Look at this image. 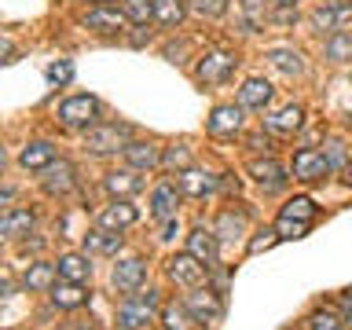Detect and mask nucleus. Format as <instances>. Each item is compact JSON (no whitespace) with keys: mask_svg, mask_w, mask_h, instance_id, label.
Instances as JSON below:
<instances>
[{"mask_svg":"<svg viewBox=\"0 0 352 330\" xmlns=\"http://www.w3.org/2000/svg\"><path fill=\"white\" fill-rule=\"evenodd\" d=\"M195 11H198V15H224V0H195V4H191Z\"/></svg>","mask_w":352,"mask_h":330,"instance_id":"a19ab883","label":"nucleus"},{"mask_svg":"<svg viewBox=\"0 0 352 330\" xmlns=\"http://www.w3.org/2000/svg\"><path fill=\"white\" fill-rule=\"evenodd\" d=\"M162 165L165 169H191V151H187V143H176L162 154Z\"/></svg>","mask_w":352,"mask_h":330,"instance_id":"f704fd0d","label":"nucleus"},{"mask_svg":"<svg viewBox=\"0 0 352 330\" xmlns=\"http://www.w3.org/2000/svg\"><path fill=\"white\" fill-rule=\"evenodd\" d=\"M125 15H129V22H136V26H147L154 19V0H125Z\"/></svg>","mask_w":352,"mask_h":330,"instance_id":"72a5a7b5","label":"nucleus"},{"mask_svg":"<svg viewBox=\"0 0 352 330\" xmlns=\"http://www.w3.org/2000/svg\"><path fill=\"white\" fill-rule=\"evenodd\" d=\"M96 114H99V99L92 96H74L59 107V121L66 129H88L96 121Z\"/></svg>","mask_w":352,"mask_h":330,"instance_id":"20e7f679","label":"nucleus"},{"mask_svg":"<svg viewBox=\"0 0 352 330\" xmlns=\"http://www.w3.org/2000/svg\"><path fill=\"white\" fill-rule=\"evenodd\" d=\"M103 187L114 198H129V195L143 191V176H140V169H118V173H107Z\"/></svg>","mask_w":352,"mask_h":330,"instance_id":"2eb2a0df","label":"nucleus"},{"mask_svg":"<svg viewBox=\"0 0 352 330\" xmlns=\"http://www.w3.org/2000/svg\"><path fill=\"white\" fill-rule=\"evenodd\" d=\"M118 250H121V231L99 228V231H88L85 235V253H103V257H110Z\"/></svg>","mask_w":352,"mask_h":330,"instance_id":"5701e85b","label":"nucleus"},{"mask_svg":"<svg viewBox=\"0 0 352 330\" xmlns=\"http://www.w3.org/2000/svg\"><path fill=\"white\" fill-rule=\"evenodd\" d=\"M125 158H129L132 169H154V165L162 162V151L154 147V143H129Z\"/></svg>","mask_w":352,"mask_h":330,"instance_id":"cd10ccee","label":"nucleus"},{"mask_svg":"<svg viewBox=\"0 0 352 330\" xmlns=\"http://www.w3.org/2000/svg\"><path fill=\"white\" fill-rule=\"evenodd\" d=\"M136 220H140L136 206H129L125 198H121V202L107 206L103 213H99V228H107V231H121V228H132Z\"/></svg>","mask_w":352,"mask_h":330,"instance_id":"dca6fc26","label":"nucleus"},{"mask_svg":"<svg viewBox=\"0 0 352 330\" xmlns=\"http://www.w3.org/2000/svg\"><path fill=\"white\" fill-rule=\"evenodd\" d=\"M55 279H59V268H55V264H44V261L30 264V268H26V275H22V283H26V290H52V286H55Z\"/></svg>","mask_w":352,"mask_h":330,"instance_id":"b1692460","label":"nucleus"},{"mask_svg":"<svg viewBox=\"0 0 352 330\" xmlns=\"http://www.w3.org/2000/svg\"><path fill=\"white\" fill-rule=\"evenodd\" d=\"M125 22H129L125 11L107 8V4H96V8L85 15V26L96 30V33H118V30H125Z\"/></svg>","mask_w":352,"mask_h":330,"instance_id":"9d476101","label":"nucleus"},{"mask_svg":"<svg viewBox=\"0 0 352 330\" xmlns=\"http://www.w3.org/2000/svg\"><path fill=\"white\" fill-rule=\"evenodd\" d=\"M279 220H301V224H312L316 220V202L312 198H290V202L283 206V213H279Z\"/></svg>","mask_w":352,"mask_h":330,"instance_id":"c756f323","label":"nucleus"},{"mask_svg":"<svg viewBox=\"0 0 352 330\" xmlns=\"http://www.w3.org/2000/svg\"><path fill=\"white\" fill-rule=\"evenodd\" d=\"M184 305L191 308V316H195L202 327H209V323H220V316H224V305H220V294L206 290V286H195V290L187 294V301H184Z\"/></svg>","mask_w":352,"mask_h":330,"instance_id":"39448f33","label":"nucleus"},{"mask_svg":"<svg viewBox=\"0 0 352 330\" xmlns=\"http://www.w3.org/2000/svg\"><path fill=\"white\" fill-rule=\"evenodd\" d=\"M279 4H297V0H279Z\"/></svg>","mask_w":352,"mask_h":330,"instance_id":"49530a36","label":"nucleus"},{"mask_svg":"<svg viewBox=\"0 0 352 330\" xmlns=\"http://www.w3.org/2000/svg\"><path fill=\"white\" fill-rule=\"evenodd\" d=\"M242 15H246L250 30H264V22L272 19V4L268 0H242Z\"/></svg>","mask_w":352,"mask_h":330,"instance_id":"2f4dec72","label":"nucleus"},{"mask_svg":"<svg viewBox=\"0 0 352 330\" xmlns=\"http://www.w3.org/2000/svg\"><path fill=\"white\" fill-rule=\"evenodd\" d=\"M206 129L213 132V136H235V132L242 129V107H235V103L213 107V114H209Z\"/></svg>","mask_w":352,"mask_h":330,"instance_id":"9b49d317","label":"nucleus"},{"mask_svg":"<svg viewBox=\"0 0 352 330\" xmlns=\"http://www.w3.org/2000/svg\"><path fill=\"white\" fill-rule=\"evenodd\" d=\"M162 323H165V330H195L198 319L191 316V308H187V305L169 301V305L162 308Z\"/></svg>","mask_w":352,"mask_h":330,"instance_id":"bb28decb","label":"nucleus"},{"mask_svg":"<svg viewBox=\"0 0 352 330\" xmlns=\"http://www.w3.org/2000/svg\"><path fill=\"white\" fill-rule=\"evenodd\" d=\"M345 180H349V187H352V162L345 165Z\"/></svg>","mask_w":352,"mask_h":330,"instance_id":"a18cd8bd","label":"nucleus"},{"mask_svg":"<svg viewBox=\"0 0 352 330\" xmlns=\"http://www.w3.org/2000/svg\"><path fill=\"white\" fill-rule=\"evenodd\" d=\"M239 103L242 107H253V110H264L272 103V85L264 77H250L246 85L239 88Z\"/></svg>","mask_w":352,"mask_h":330,"instance_id":"aec40b11","label":"nucleus"},{"mask_svg":"<svg viewBox=\"0 0 352 330\" xmlns=\"http://www.w3.org/2000/svg\"><path fill=\"white\" fill-rule=\"evenodd\" d=\"M275 242H279V231H275V228H264V231H257V235L250 239L246 250H250V253H264V250H272Z\"/></svg>","mask_w":352,"mask_h":330,"instance_id":"e433bc0d","label":"nucleus"},{"mask_svg":"<svg viewBox=\"0 0 352 330\" xmlns=\"http://www.w3.org/2000/svg\"><path fill=\"white\" fill-rule=\"evenodd\" d=\"M349 125H352V114H349Z\"/></svg>","mask_w":352,"mask_h":330,"instance_id":"09e8293b","label":"nucleus"},{"mask_svg":"<svg viewBox=\"0 0 352 330\" xmlns=\"http://www.w3.org/2000/svg\"><path fill=\"white\" fill-rule=\"evenodd\" d=\"M206 272H209V268L195 257V253H176V257L169 261V279H173L176 286H187V290L202 286Z\"/></svg>","mask_w":352,"mask_h":330,"instance_id":"423d86ee","label":"nucleus"},{"mask_svg":"<svg viewBox=\"0 0 352 330\" xmlns=\"http://www.w3.org/2000/svg\"><path fill=\"white\" fill-rule=\"evenodd\" d=\"M187 253H195L198 261L206 264V268H213L217 257H220V242L213 231H206V228H195L191 235H187Z\"/></svg>","mask_w":352,"mask_h":330,"instance_id":"ddd939ff","label":"nucleus"},{"mask_svg":"<svg viewBox=\"0 0 352 330\" xmlns=\"http://www.w3.org/2000/svg\"><path fill=\"white\" fill-rule=\"evenodd\" d=\"M19 162H22V169H48V165L55 162V147L48 140H33V143L22 147Z\"/></svg>","mask_w":352,"mask_h":330,"instance_id":"6ab92c4d","label":"nucleus"},{"mask_svg":"<svg viewBox=\"0 0 352 330\" xmlns=\"http://www.w3.org/2000/svg\"><path fill=\"white\" fill-rule=\"evenodd\" d=\"M327 59L330 63H345L352 59V33H330V41H327Z\"/></svg>","mask_w":352,"mask_h":330,"instance_id":"473e14b6","label":"nucleus"},{"mask_svg":"<svg viewBox=\"0 0 352 330\" xmlns=\"http://www.w3.org/2000/svg\"><path fill=\"white\" fill-rule=\"evenodd\" d=\"M180 187H184V195H191V198H206L217 187V176H209V173H202V169H195V165H191V169H184Z\"/></svg>","mask_w":352,"mask_h":330,"instance_id":"393cba45","label":"nucleus"},{"mask_svg":"<svg viewBox=\"0 0 352 330\" xmlns=\"http://www.w3.org/2000/svg\"><path fill=\"white\" fill-rule=\"evenodd\" d=\"M143 275H147V264H143L140 257H125V261L114 264V286L121 294H136Z\"/></svg>","mask_w":352,"mask_h":330,"instance_id":"f8f14e48","label":"nucleus"},{"mask_svg":"<svg viewBox=\"0 0 352 330\" xmlns=\"http://www.w3.org/2000/svg\"><path fill=\"white\" fill-rule=\"evenodd\" d=\"M154 308H158V294L147 290L143 297H136V301H125L118 308V327L121 330H140V327H147L151 319H154Z\"/></svg>","mask_w":352,"mask_h":330,"instance_id":"f257e3e1","label":"nucleus"},{"mask_svg":"<svg viewBox=\"0 0 352 330\" xmlns=\"http://www.w3.org/2000/svg\"><path fill=\"white\" fill-rule=\"evenodd\" d=\"M275 70H283V74H301L305 70V59H301V52H294V48H272L268 55H264Z\"/></svg>","mask_w":352,"mask_h":330,"instance_id":"c85d7f7f","label":"nucleus"},{"mask_svg":"<svg viewBox=\"0 0 352 330\" xmlns=\"http://www.w3.org/2000/svg\"><path fill=\"white\" fill-rule=\"evenodd\" d=\"M327 173H330V162L323 158V151L301 147V151L294 154V180H301V184H319V180H327Z\"/></svg>","mask_w":352,"mask_h":330,"instance_id":"7ed1b4c3","label":"nucleus"},{"mask_svg":"<svg viewBox=\"0 0 352 330\" xmlns=\"http://www.w3.org/2000/svg\"><path fill=\"white\" fill-rule=\"evenodd\" d=\"M250 176L264 187V191H279V187L286 184V169H283L279 162H272V158L268 162H253L250 165Z\"/></svg>","mask_w":352,"mask_h":330,"instance_id":"412c9836","label":"nucleus"},{"mask_svg":"<svg viewBox=\"0 0 352 330\" xmlns=\"http://www.w3.org/2000/svg\"><path fill=\"white\" fill-rule=\"evenodd\" d=\"M96 4H110V0H96Z\"/></svg>","mask_w":352,"mask_h":330,"instance_id":"de8ad7c7","label":"nucleus"},{"mask_svg":"<svg viewBox=\"0 0 352 330\" xmlns=\"http://www.w3.org/2000/svg\"><path fill=\"white\" fill-rule=\"evenodd\" d=\"M231 70H235V55L217 48V52H206L202 59H198L195 77L202 85H220V81H228V77H231Z\"/></svg>","mask_w":352,"mask_h":330,"instance_id":"f03ea898","label":"nucleus"},{"mask_svg":"<svg viewBox=\"0 0 352 330\" xmlns=\"http://www.w3.org/2000/svg\"><path fill=\"white\" fill-rule=\"evenodd\" d=\"M308 330H341V319L334 312H316L308 319Z\"/></svg>","mask_w":352,"mask_h":330,"instance_id":"58836bf2","label":"nucleus"},{"mask_svg":"<svg viewBox=\"0 0 352 330\" xmlns=\"http://www.w3.org/2000/svg\"><path fill=\"white\" fill-rule=\"evenodd\" d=\"M180 195H184V187H176V184H158L154 187V195H151V213L154 220H176V209H180Z\"/></svg>","mask_w":352,"mask_h":330,"instance_id":"6e6552de","label":"nucleus"},{"mask_svg":"<svg viewBox=\"0 0 352 330\" xmlns=\"http://www.w3.org/2000/svg\"><path fill=\"white\" fill-rule=\"evenodd\" d=\"M338 305H341V316H345V323H352V294H341Z\"/></svg>","mask_w":352,"mask_h":330,"instance_id":"c03bdc74","label":"nucleus"},{"mask_svg":"<svg viewBox=\"0 0 352 330\" xmlns=\"http://www.w3.org/2000/svg\"><path fill=\"white\" fill-rule=\"evenodd\" d=\"M308 228L312 224H301V220H275L279 239H301V235H308Z\"/></svg>","mask_w":352,"mask_h":330,"instance_id":"4c0bfd02","label":"nucleus"},{"mask_svg":"<svg viewBox=\"0 0 352 330\" xmlns=\"http://www.w3.org/2000/svg\"><path fill=\"white\" fill-rule=\"evenodd\" d=\"M327 162H330V169L345 162V143H341V140H330V158Z\"/></svg>","mask_w":352,"mask_h":330,"instance_id":"37998d69","label":"nucleus"},{"mask_svg":"<svg viewBox=\"0 0 352 330\" xmlns=\"http://www.w3.org/2000/svg\"><path fill=\"white\" fill-rule=\"evenodd\" d=\"M349 19H352V0H334V4H323L316 11V26L327 33H341Z\"/></svg>","mask_w":352,"mask_h":330,"instance_id":"4468645a","label":"nucleus"},{"mask_svg":"<svg viewBox=\"0 0 352 330\" xmlns=\"http://www.w3.org/2000/svg\"><path fill=\"white\" fill-rule=\"evenodd\" d=\"M30 228H33V213H30V209H15V206H11L8 213L0 217V235H8V239L30 235Z\"/></svg>","mask_w":352,"mask_h":330,"instance_id":"4be33fe9","label":"nucleus"},{"mask_svg":"<svg viewBox=\"0 0 352 330\" xmlns=\"http://www.w3.org/2000/svg\"><path fill=\"white\" fill-rule=\"evenodd\" d=\"M187 15L184 0H154V19L162 22V26H180Z\"/></svg>","mask_w":352,"mask_h":330,"instance_id":"7c9ffc66","label":"nucleus"},{"mask_svg":"<svg viewBox=\"0 0 352 330\" xmlns=\"http://www.w3.org/2000/svg\"><path fill=\"white\" fill-rule=\"evenodd\" d=\"M52 301H55V308H81L85 301H88V294H85V283H74V279H55V286H52Z\"/></svg>","mask_w":352,"mask_h":330,"instance_id":"f3484780","label":"nucleus"},{"mask_svg":"<svg viewBox=\"0 0 352 330\" xmlns=\"http://www.w3.org/2000/svg\"><path fill=\"white\" fill-rule=\"evenodd\" d=\"M129 129L125 125H99L88 132V140H85V147L92 151V154H114V151H125L129 147Z\"/></svg>","mask_w":352,"mask_h":330,"instance_id":"0eeeda50","label":"nucleus"},{"mask_svg":"<svg viewBox=\"0 0 352 330\" xmlns=\"http://www.w3.org/2000/svg\"><path fill=\"white\" fill-rule=\"evenodd\" d=\"M242 228H246V220H242V217H235V213H224V217H220V231H224L228 239L242 235Z\"/></svg>","mask_w":352,"mask_h":330,"instance_id":"ea45409f","label":"nucleus"},{"mask_svg":"<svg viewBox=\"0 0 352 330\" xmlns=\"http://www.w3.org/2000/svg\"><path fill=\"white\" fill-rule=\"evenodd\" d=\"M272 19L279 22V26H290V22H297V8H294V4H279Z\"/></svg>","mask_w":352,"mask_h":330,"instance_id":"79ce46f5","label":"nucleus"},{"mask_svg":"<svg viewBox=\"0 0 352 330\" xmlns=\"http://www.w3.org/2000/svg\"><path fill=\"white\" fill-rule=\"evenodd\" d=\"M301 121H305V110L297 107V103H290V107H283V110H275V114L264 118V129L286 136V132H297V129H301Z\"/></svg>","mask_w":352,"mask_h":330,"instance_id":"a211bd4d","label":"nucleus"},{"mask_svg":"<svg viewBox=\"0 0 352 330\" xmlns=\"http://www.w3.org/2000/svg\"><path fill=\"white\" fill-rule=\"evenodd\" d=\"M48 81L52 85H70V77H74V63L70 59H55V63H48Z\"/></svg>","mask_w":352,"mask_h":330,"instance_id":"c9c22d12","label":"nucleus"},{"mask_svg":"<svg viewBox=\"0 0 352 330\" xmlns=\"http://www.w3.org/2000/svg\"><path fill=\"white\" fill-rule=\"evenodd\" d=\"M41 173H44L41 184L52 198H63V195L74 191V165L70 162H52L48 169H41Z\"/></svg>","mask_w":352,"mask_h":330,"instance_id":"1a4fd4ad","label":"nucleus"},{"mask_svg":"<svg viewBox=\"0 0 352 330\" xmlns=\"http://www.w3.org/2000/svg\"><path fill=\"white\" fill-rule=\"evenodd\" d=\"M55 268H59V279H74V283H88V275H92V264L81 253H63Z\"/></svg>","mask_w":352,"mask_h":330,"instance_id":"a878e982","label":"nucleus"}]
</instances>
